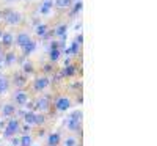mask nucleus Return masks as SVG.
I'll use <instances>...</instances> for the list:
<instances>
[{"mask_svg": "<svg viewBox=\"0 0 157 146\" xmlns=\"http://www.w3.org/2000/svg\"><path fill=\"white\" fill-rule=\"evenodd\" d=\"M82 112L80 110H75L74 113H71L69 119H68V129L71 132H78L82 127Z\"/></svg>", "mask_w": 157, "mask_h": 146, "instance_id": "1", "label": "nucleus"}, {"mask_svg": "<svg viewBox=\"0 0 157 146\" xmlns=\"http://www.w3.org/2000/svg\"><path fill=\"white\" fill-rule=\"evenodd\" d=\"M2 17H3V21H5L8 25H17V24L22 21V16L19 14L17 11L11 10V8L3 10V13H2Z\"/></svg>", "mask_w": 157, "mask_h": 146, "instance_id": "2", "label": "nucleus"}, {"mask_svg": "<svg viewBox=\"0 0 157 146\" xmlns=\"http://www.w3.org/2000/svg\"><path fill=\"white\" fill-rule=\"evenodd\" d=\"M19 129H21V123H19V119L11 118L10 121H8V124H5V132H3L5 138H11V137H14V135L17 134V132H19Z\"/></svg>", "mask_w": 157, "mask_h": 146, "instance_id": "3", "label": "nucleus"}, {"mask_svg": "<svg viewBox=\"0 0 157 146\" xmlns=\"http://www.w3.org/2000/svg\"><path fill=\"white\" fill-rule=\"evenodd\" d=\"M35 107H36V112H38V113H47V112L50 110V96L39 98V99L35 102Z\"/></svg>", "mask_w": 157, "mask_h": 146, "instance_id": "4", "label": "nucleus"}, {"mask_svg": "<svg viewBox=\"0 0 157 146\" xmlns=\"http://www.w3.org/2000/svg\"><path fill=\"white\" fill-rule=\"evenodd\" d=\"M13 104L19 105V107H22V105H25V104H29V94H27V91L17 90L14 94H13Z\"/></svg>", "mask_w": 157, "mask_h": 146, "instance_id": "5", "label": "nucleus"}, {"mask_svg": "<svg viewBox=\"0 0 157 146\" xmlns=\"http://www.w3.org/2000/svg\"><path fill=\"white\" fill-rule=\"evenodd\" d=\"M55 109L57 112H66L71 109V99L68 96H58L55 99Z\"/></svg>", "mask_w": 157, "mask_h": 146, "instance_id": "6", "label": "nucleus"}, {"mask_svg": "<svg viewBox=\"0 0 157 146\" xmlns=\"http://www.w3.org/2000/svg\"><path fill=\"white\" fill-rule=\"evenodd\" d=\"M49 85H50V79H49L47 75H41V77H36V79H35L33 90H35V91H44Z\"/></svg>", "mask_w": 157, "mask_h": 146, "instance_id": "7", "label": "nucleus"}, {"mask_svg": "<svg viewBox=\"0 0 157 146\" xmlns=\"http://www.w3.org/2000/svg\"><path fill=\"white\" fill-rule=\"evenodd\" d=\"M32 41V38H30V35L29 33H25V32H21L17 36H16V39H14V43L19 46V47H24L27 43H30Z\"/></svg>", "mask_w": 157, "mask_h": 146, "instance_id": "8", "label": "nucleus"}, {"mask_svg": "<svg viewBox=\"0 0 157 146\" xmlns=\"http://www.w3.org/2000/svg\"><path fill=\"white\" fill-rule=\"evenodd\" d=\"M66 33H68V25L66 24H60L55 29V36L60 39V41H64V39H66Z\"/></svg>", "mask_w": 157, "mask_h": 146, "instance_id": "9", "label": "nucleus"}, {"mask_svg": "<svg viewBox=\"0 0 157 146\" xmlns=\"http://www.w3.org/2000/svg\"><path fill=\"white\" fill-rule=\"evenodd\" d=\"M52 8H54V2H52V0H43L41 6H39V13L46 16V14H49V13L52 11Z\"/></svg>", "mask_w": 157, "mask_h": 146, "instance_id": "10", "label": "nucleus"}, {"mask_svg": "<svg viewBox=\"0 0 157 146\" xmlns=\"http://www.w3.org/2000/svg\"><path fill=\"white\" fill-rule=\"evenodd\" d=\"M21 49H22V55H24V57H29V55H32L33 52H35V49H36V43L32 39L30 43H27V44H25L24 47H21Z\"/></svg>", "mask_w": 157, "mask_h": 146, "instance_id": "11", "label": "nucleus"}, {"mask_svg": "<svg viewBox=\"0 0 157 146\" xmlns=\"http://www.w3.org/2000/svg\"><path fill=\"white\" fill-rule=\"evenodd\" d=\"M0 41H2V44H0L2 47H11L13 43H14V38H13L11 33H3L2 38H0Z\"/></svg>", "mask_w": 157, "mask_h": 146, "instance_id": "12", "label": "nucleus"}, {"mask_svg": "<svg viewBox=\"0 0 157 146\" xmlns=\"http://www.w3.org/2000/svg\"><path fill=\"white\" fill-rule=\"evenodd\" d=\"M75 72H77V68H75V64H66L63 68V71H61V75L63 77H72V75H75Z\"/></svg>", "mask_w": 157, "mask_h": 146, "instance_id": "13", "label": "nucleus"}, {"mask_svg": "<svg viewBox=\"0 0 157 146\" xmlns=\"http://www.w3.org/2000/svg\"><path fill=\"white\" fill-rule=\"evenodd\" d=\"M14 113H16V107H14V104H13V102L3 105V109H2V115H3V116L8 118V116H13Z\"/></svg>", "mask_w": 157, "mask_h": 146, "instance_id": "14", "label": "nucleus"}, {"mask_svg": "<svg viewBox=\"0 0 157 146\" xmlns=\"http://www.w3.org/2000/svg\"><path fill=\"white\" fill-rule=\"evenodd\" d=\"M3 61H5L3 64H6V66H11V64H14V63L17 61V55H16L13 50H10V52H6V55H5Z\"/></svg>", "mask_w": 157, "mask_h": 146, "instance_id": "15", "label": "nucleus"}, {"mask_svg": "<svg viewBox=\"0 0 157 146\" xmlns=\"http://www.w3.org/2000/svg\"><path fill=\"white\" fill-rule=\"evenodd\" d=\"M8 90H10V80L5 75H0V96L5 94Z\"/></svg>", "mask_w": 157, "mask_h": 146, "instance_id": "16", "label": "nucleus"}, {"mask_svg": "<svg viewBox=\"0 0 157 146\" xmlns=\"http://www.w3.org/2000/svg\"><path fill=\"white\" fill-rule=\"evenodd\" d=\"M60 141H61L60 134H50V135L47 137V144H49V146H58Z\"/></svg>", "mask_w": 157, "mask_h": 146, "instance_id": "17", "label": "nucleus"}, {"mask_svg": "<svg viewBox=\"0 0 157 146\" xmlns=\"http://www.w3.org/2000/svg\"><path fill=\"white\" fill-rule=\"evenodd\" d=\"M80 44H78L77 41H75V39H74V41L71 43V46H69V49L66 50V54H69V55H77L78 54V52H80Z\"/></svg>", "mask_w": 157, "mask_h": 146, "instance_id": "18", "label": "nucleus"}, {"mask_svg": "<svg viewBox=\"0 0 157 146\" xmlns=\"http://www.w3.org/2000/svg\"><path fill=\"white\" fill-rule=\"evenodd\" d=\"M60 57H61V50H58V49H49V58H50V63L58 61Z\"/></svg>", "mask_w": 157, "mask_h": 146, "instance_id": "19", "label": "nucleus"}, {"mask_svg": "<svg viewBox=\"0 0 157 146\" xmlns=\"http://www.w3.org/2000/svg\"><path fill=\"white\" fill-rule=\"evenodd\" d=\"M47 32H49V27H47L46 24H39L38 27H36V35L41 36V38H46L47 36Z\"/></svg>", "mask_w": 157, "mask_h": 146, "instance_id": "20", "label": "nucleus"}, {"mask_svg": "<svg viewBox=\"0 0 157 146\" xmlns=\"http://www.w3.org/2000/svg\"><path fill=\"white\" fill-rule=\"evenodd\" d=\"M72 5V0H55V6L63 10V8H69Z\"/></svg>", "mask_w": 157, "mask_h": 146, "instance_id": "21", "label": "nucleus"}, {"mask_svg": "<svg viewBox=\"0 0 157 146\" xmlns=\"http://www.w3.org/2000/svg\"><path fill=\"white\" fill-rule=\"evenodd\" d=\"M46 123V116L44 113H38L35 112V126H43Z\"/></svg>", "mask_w": 157, "mask_h": 146, "instance_id": "22", "label": "nucleus"}, {"mask_svg": "<svg viewBox=\"0 0 157 146\" xmlns=\"http://www.w3.org/2000/svg\"><path fill=\"white\" fill-rule=\"evenodd\" d=\"M19 144L21 146H32V137L29 134H24L19 140Z\"/></svg>", "mask_w": 157, "mask_h": 146, "instance_id": "23", "label": "nucleus"}, {"mask_svg": "<svg viewBox=\"0 0 157 146\" xmlns=\"http://www.w3.org/2000/svg\"><path fill=\"white\" fill-rule=\"evenodd\" d=\"M64 146H77V140H75V137H69V138H66V140H64Z\"/></svg>", "mask_w": 157, "mask_h": 146, "instance_id": "24", "label": "nucleus"}, {"mask_svg": "<svg viewBox=\"0 0 157 146\" xmlns=\"http://www.w3.org/2000/svg\"><path fill=\"white\" fill-rule=\"evenodd\" d=\"M82 2H80V0H78V2H75V5H74V13H78V11H80L82 10Z\"/></svg>", "mask_w": 157, "mask_h": 146, "instance_id": "25", "label": "nucleus"}, {"mask_svg": "<svg viewBox=\"0 0 157 146\" xmlns=\"http://www.w3.org/2000/svg\"><path fill=\"white\" fill-rule=\"evenodd\" d=\"M75 41L82 46V44H83V35H77V39H75Z\"/></svg>", "mask_w": 157, "mask_h": 146, "instance_id": "26", "label": "nucleus"}, {"mask_svg": "<svg viewBox=\"0 0 157 146\" xmlns=\"http://www.w3.org/2000/svg\"><path fill=\"white\" fill-rule=\"evenodd\" d=\"M24 69L27 71V72H32V64H30V63H25V64H24Z\"/></svg>", "mask_w": 157, "mask_h": 146, "instance_id": "27", "label": "nucleus"}, {"mask_svg": "<svg viewBox=\"0 0 157 146\" xmlns=\"http://www.w3.org/2000/svg\"><path fill=\"white\" fill-rule=\"evenodd\" d=\"M2 61H3V60H0V68H2V66H3V63H2Z\"/></svg>", "mask_w": 157, "mask_h": 146, "instance_id": "28", "label": "nucleus"}, {"mask_svg": "<svg viewBox=\"0 0 157 146\" xmlns=\"http://www.w3.org/2000/svg\"><path fill=\"white\" fill-rule=\"evenodd\" d=\"M2 50H3V49H2V46H0V55H2Z\"/></svg>", "mask_w": 157, "mask_h": 146, "instance_id": "29", "label": "nucleus"}, {"mask_svg": "<svg viewBox=\"0 0 157 146\" xmlns=\"http://www.w3.org/2000/svg\"><path fill=\"white\" fill-rule=\"evenodd\" d=\"M2 35H3V32H2V30H0V38H2Z\"/></svg>", "mask_w": 157, "mask_h": 146, "instance_id": "30", "label": "nucleus"}, {"mask_svg": "<svg viewBox=\"0 0 157 146\" xmlns=\"http://www.w3.org/2000/svg\"><path fill=\"white\" fill-rule=\"evenodd\" d=\"M10 2H11V0H10Z\"/></svg>", "mask_w": 157, "mask_h": 146, "instance_id": "31", "label": "nucleus"}]
</instances>
